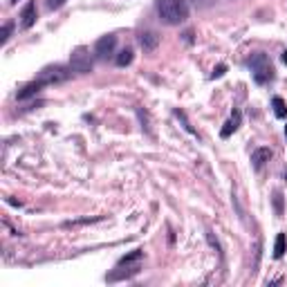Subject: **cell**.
<instances>
[{"mask_svg":"<svg viewBox=\"0 0 287 287\" xmlns=\"http://www.w3.org/2000/svg\"><path fill=\"white\" fill-rule=\"evenodd\" d=\"M157 13L164 25H179L188 18L186 0H157Z\"/></svg>","mask_w":287,"mask_h":287,"instance_id":"cell-1","label":"cell"},{"mask_svg":"<svg viewBox=\"0 0 287 287\" xmlns=\"http://www.w3.org/2000/svg\"><path fill=\"white\" fill-rule=\"evenodd\" d=\"M249 67H251V76H254V81L258 85H265L274 79V67L265 54H260V52L254 54V56L249 58Z\"/></svg>","mask_w":287,"mask_h":287,"instance_id":"cell-2","label":"cell"},{"mask_svg":"<svg viewBox=\"0 0 287 287\" xmlns=\"http://www.w3.org/2000/svg\"><path fill=\"white\" fill-rule=\"evenodd\" d=\"M70 76H72V67L49 65L38 74V81L43 85H54V83H63V81H67Z\"/></svg>","mask_w":287,"mask_h":287,"instance_id":"cell-3","label":"cell"},{"mask_svg":"<svg viewBox=\"0 0 287 287\" xmlns=\"http://www.w3.org/2000/svg\"><path fill=\"white\" fill-rule=\"evenodd\" d=\"M70 67L72 72H79V74H88L92 72V58H90L88 49L85 47H76L70 56Z\"/></svg>","mask_w":287,"mask_h":287,"instance_id":"cell-4","label":"cell"},{"mask_svg":"<svg viewBox=\"0 0 287 287\" xmlns=\"http://www.w3.org/2000/svg\"><path fill=\"white\" fill-rule=\"evenodd\" d=\"M115 45H117V38L112 34L101 36V38L94 43V54H97L99 58H106V56H110V54L115 52Z\"/></svg>","mask_w":287,"mask_h":287,"instance_id":"cell-5","label":"cell"},{"mask_svg":"<svg viewBox=\"0 0 287 287\" xmlns=\"http://www.w3.org/2000/svg\"><path fill=\"white\" fill-rule=\"evenodd\" d=\"M240 119H242L240 110H233V112H231V117H229V121L224 124V128L220 130V137H222V139L231 137V133H236L238 126H240Z\"/></svg>","mask_w":287,"mask_h":287,"instance_id":"cell-6","label":"cell"},{"mask_svg":"<svg viewBox=\"0 0 287 287\" xmlns=\"http://www.w3.org/2000/svg\"><path fill=\"white\" fill-rule=\"evenodd\" d=\"M34 22H36V4L27 2L25 9L20 11V27L22 29H29V27H34Z\"/></svg>","mask_w":287,"mask_h":287,"instance_id":"cell-7","label":"cell"},{"mask_svg":"<svg viewBox=\"0 0 287 287\" xmlns=\"http://www.w3.org/2000/svg\"><path fill=\"white\" fill-rule=\"evenodd\" d=\"M272 159V150L269 148H256L254 152H251V164H254V168H263L267 161Z\"/></svg>","mask_w":287,"mask_h":287,"instance_id":"cell-8","label":"cell"},{"mask_svg":"<svg viewBox=\"0 0 287 287\" xmlns=\"http://www.w3.org/2000/svg\"><path fill=\"white\" fill-rule=\"evenodd\" d=\"M139 45H142L146 52H152V49L159 45V36H157L155 31H142V34H139Z\"/></svg>","mask_w":287,"mask_h":287,"instance_id":"cell-9","label":"cell"},{"mask_svg":"<svg viewBox=\"0 0 287 287\" xmlns=\"http://www.w3.org/2000/svg\"><path fill=\"white\" fill-rule=\"evenodd\" d=\"M43 88H45V85L40 83L38 79H36V81H31V83H27L25 88H22L20 92H18V101H25V99L34 97V94H38V92H40V90H43Z\"/></svg>","mask_w":287,"mask_h":287,"instance_id":"cell-10","label":"cell"},{"mask_svg":"<svg viewBox=\"0 0 287 287\" xmlns=\"http://www.w3.org/2000/svg\"><path fill=\"white\" fill-rule=\"evenodd\" d=\"M272 106H274V115H276L278 119H287V103L283 101L281 97H274Z\"/></svg>","mask_w":287,"mask_h":287,"instance_id":"cell-11","label":"cell"},{"mask_svg":"<svg viewBox=\"0 0 287 287\" xmlns=\"http://www.w3.org/2000/svg\"><path fill=\"white\" fill-rule=\"evenodd\" d=\"M285 247H287V236H285V233H278L276 242H274V258H283Z\"/></svg>","mask_w":287,"mask_h":287,"instance_id":"cell-12","label":"cell"},{"mask_svg":"<svg viewBox=\"0 0 287 287\" xmlns=\"http://www.w3.org/2000/svg\"><path fill=\"white\" fill-rule=\"evenodd\" d=\"M133 63V49H121L119 56H117V65L119 67H126Z\"/></svg>","mask_w":287,"mask_h":287,"instance_id":"cell-13","label":"cell"},{"mask_svg":"<svg viewBox=\"0 0 287 287\" xmlns=\"http://www.w3.org/2000/svg\"><path fill=\"white\" fill-rule=\"evenodd\" d=\"M142 254H144L142 249H135V251H130L128 256H124V258L119 260V267H124V265H130V263H135V260H139V258H142Z\"/></svg>","mask_w":287,"mask_h":287,"instance_id":"cell-14","label":"cell"},{"mask_svg":"<svg viewBox=\"0 0 287 287\" xmlns=\"http://www.w3.org/2000/svg\"><path fill=\"white\" fill-rule=\"evenodd\" d=\"M101 218H85V220H74V222H65V227H79V224H90V222H99Z\"/></svg>","mask_w":287,"mask_h":287,"instance_id":"cell-15","label":"cell"},{"mask_svg":"<svg viewBox=\"0 0 287 287\" xmlns=\"http://www.w3.org/2000/svg\"><path fill=\"white\" fill-rule=\"evenodd\" d=\"M9 34H11V22H4V27H2V36H0V43H7L9 40Z\"/></svg>","mask_w":287,"mask_h":287,"instance_id":"cell-16","label":"cell"},{"mask_svg":"<svg viewBox=\"0 0 287 287\" xmlns=\"http://www.w3.org/2000/svg\"><path fill=\"white\" fill-rule=\"evenodd\" d=\"M274 206H276V213L283 215V195H281V193H276V195H274Z\"/></svg>","mask_w":287,"mask_h":287,"instance_id":"cell-17","label":"cell"},{"mask_svg":"<svg viewBox=\"0 0 287 287\" xmlns=\"http://www.w3.org/2000/svg\"><path fill=\"white\" fill-rule=\"evenodd\" d=\"M224 72H227V65H224V63H220V65L213 70V74H211V79H220V76H222Z\"/></svg>","mask_w":287,"mask_h":287,"instance_id":"cell-18","label":"cell"},{"mask_svg":"<svg viewBox=\"0 0 287 287\" xmlns=\"http://www.w3.org/2000/svg\"><path fill=\"white\" fill-rule=\"evenodd\" d=\"M175 115H177V117H179V119H182V124H184V128H186V130H188V133H195V130H193V126H191V124H188V121H186V117H184V112H179V110H175Z\"/></svg>","mask_w":287,"mask_h":287,"instance_id":"cell-19","label":"cell"},{"mask_svg":"<svg viewBox=\"0 0 287 287\" xmlns=\"http://www.w3.org/2000/svg\"><path fill=\"white\" fill-rule=\"evenodd\" d=\"M206 240H209V245L213 247V249H215V251H218V254H220V245H218V240H215V238H213V233H211V231L206 233Z\"/></svg>","mask_w":287,"mask_h":287,"instance_id":"cell-20","label":"cell"},{"mask_svg":"<svg viewBox=\"0 0 287 287\" xmlns=\"http://www.w3.org/2000/svg\"><path fill=\"white\" fill-rule=\"evenodd\" d=\"M67 0H49V9H58V7H63V4H65Z\"/></svg>","mask_w":287,"mask_h":287,"instance_id":"cell-21","label":"cell"},{"mask_svg":"<svg viewBox=\"0 0 287 287\" xmlns=\"http://www.w3.org/2000/svg\"><path fill=\"white\" fill-rule=\"evenodd\" d=\"M281 58H283V63H285V65H287V49H285V52H283V56H281Z\"/></svg>","mask_w":287,"mask_h":287,"instance_id":"cell-22","label":"cell"},{"mask_svg":"<svg viewBox=\"0 0 287 287\" xmlns=\"http://www.w3.org/2000/svg\"><path fill=\"white\" fill-rule=\"evenodd\" d=\"M9 2H11V4H16V2H18V0H9Z\"/></svg>","mask_w":287,"mask_h":287,"instance_id":"cell-23","label":"cell"},{"mask_svg":"<svg viewBox=\"0 0 287 287\" xmlns=\"http://www.w3.org/2000/svg\"><path fill=\"white\" fill-rule=\"evenodd\" d=\"M285 137H287V126H285Z\"/></svg>","mask_w":287,"mask_h":287,"instance_id":"cell-24","label":"cell"},{"mask_svg":"<svg viewBox=\"0 0 287 287\" xmlns=\"http://www.w3.org/2000/svg\"><path fill=\"white\" fill-rule=\"evenodd\" d=\"M195 2H197V0H195ZM200 2H206V0H200Z\"/></svg>","mask_w":287,"mask_h":287,"instance_id":"cell-25","label":"cell"}]
</instances>
